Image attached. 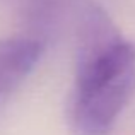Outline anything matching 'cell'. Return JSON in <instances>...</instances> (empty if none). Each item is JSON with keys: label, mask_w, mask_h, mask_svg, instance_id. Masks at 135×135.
<instances>
[{"label": "cell", "mask_w": 135, "mask_h": 135, "mask_svg": "<svg viewBox=\"0 0 135 135\" xmlns=\"http://www.w3.org/2000/svg\"><path fill=\"white\" fill-rule=\"evenodd\" d=\"M43 55V43L31 38L0 40V106L27 79Z\"/></svg>", "instance_id": "2"}, {"label": "cell", "mask_w": 135, "mask_h": 135, "mask_svg": "<svg viewBox=\"0 0 135 135\" xmlns=\"http://www.w3.org/2000/svg\"><path fill=\"white\" fill-rule=\"evenodd\" d=\"M135 94V43L125 40L91 67L75 72L72 123L79 135H108Z\"/></svg>", "instance_id": "1"}]
</instances>
